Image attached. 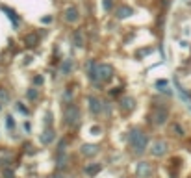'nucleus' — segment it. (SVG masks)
<instances>
[{
    "label": "nucleus",
    "mask_w": 191,
    "mask_h": 178,
    "mask_svg": "<svg viewBox=\"0 0 191 178\" xmlns=\"http://www.w3.org/2000/svg\"><path fill=\"white\" fill-rule=\"evenodd\" d=\"M130 141H132V148L136 150L137 154L145 152V148H147V137H145L143 132H132Z\"/></svg>",
    "instance_id": "1"
},
{
    "label": "nucleus",
    "mask_w": 191,
    "mask_h": 178,
    "mask_svg": "<svg viewBox=\"0 0 191 178\" xmlns=\"http://www.w3.org/2000/svg\"><path fill=\"white\" fill-rule=\"evenodd\" d=\"M78 117H80V109L76 108V106H67L65 108V121H67V124H76L78 122Z\"/></svg>",
    "instance_id": "2"
},
{
    "label": "nucleus",
    "mask_w": 191,
    "mask_h": 178,
    "mask_svg": "<svg viewBox=\"0 0 191 178\" xmlns=\"http://www.w3.org/2000/svg\"><path fill=\"white\" fill-rule=\"evenodd\" d=\"M167 117H169L167 109H154L152 115H150V121L154 122V124H163V122L167 121Z\"/></svg>",
    "instance_id": "3"
},
{
    "label": "nucleus",
    "mask_w": 191,
    "mask_h": 178,
    "mask_svg": "<svg viewBox=\"0 0 191 178\" xmlns=\"http://www.w3.org/2000/svg\"><path fill=\"white\" fill-rule=\"evenodd\" d=\"M136 173H137V176H139V178H148V176L152 174V167H150V163H147V161L137 163Z\"/></svg>",
    "instance_id": "4"
},
{
    "label": "nucleus",
    "mask_w": 191,
    "mask_h": 178,
    "mask_svg": "<svg viewBox=\"0 0 191 178\" xmlns=\"http://www.w3.org/2000/svg\"><path fill=\"white\" fill-rule=\"evenodd\" d=\"M150 152H152L154 156H163V154L167 152V143H165V141H154Z\"/></svg>",
    "instance_id": "5"
},
{
    "label": "nucleus",
    "mask_w": 191,
    "mask_h": 178,
    "mask_svg": "<svg viewBox=\"0 0 191 178\" xmlns=\"http://www.w3.org/2000/svg\"><path fill=\"white\" fill-rule=\"evenodd\" d=\"M65 20L67 22H76L78 20V17H80V13H78V8H74V6H70V8H67L65 9Z\"/></svg>",
    "instance_id": "6"
},
{
    "label": "nucleus",
    "mask_w": 191,
    "mask_h": 178,
    "mask_svg": "<svg viewBox=\"0 0 191 178\" xmlns=\"http://www.w3.org/2000/svg\"><path fill=\"white\" fill-rule=\"evenodd\" d=\"M98 74H100V80H110L113 76V69L110 65H98Z\"/></svg>",
    "instance_id": "7"
},
{
    "label": "nucleus",
    "mask_w": 191,
    "mask_h": 178,
    "mask_svg": "<svg viewBox=\"0 0 191 178\" xmlns=\"http://www.w3.org/2000/svg\"><path fill=\"white\" fill-rule=\"evenodd\" d=\"M87 71H89V78L93 80V82H98V80H100V74H98V67L93 63V61H89Z\"/></svg>",
    "instance_id": "8"
},
{
    "label": "nucleus",
    "mask_w": 191,
    "mask_h": 178,
    "mask_svg": "<svg viewBox=\"0 0 191 178\" xmlns=\"http://www.w3.org/2000/svg\"><path fill=\"white\" fill-rule=\"evenodd\" d=\"M130 15H134V9L130 8V6H121V8L117 9V19H126Z\"/></svg>",
    "instance_id": "9"
},
{
    "label": "nucleus",
    "mask_w": 191,
    "mask_h": 178,
    "mask_svg": "<svg viewBox=\"0 0 191 178\" xmlns=\"http://www.w3.org/2000/svg\"><path fill=\"white\" fill-rule=\"evenodd\" d=\"M89 108H91V111H93V113H98V111H100V100L95 98V97H91L89 98Z\"/></svg>",
    "instance_id": "10"
},
{
    "label": "nucleus",
    "mask_w": 191,
    "mask_h": 178,
    "mask_svg": "<svg viewBox=\"0 0 191 178\" xmlns=\"http://www.w3.org/2000/svg\"><path fill=\"white\" fill-rule=\"evenodd\" d=\"M121 108L124 109V111H130V109L134 108V98H130V97L123 98V100H121Z\"/></svg>",
    "instance_id": "11"
},
{
    "label": "nucleus",
    "mask_w": 191,
    "mask_h": 178,
    "mask_svg": "<svg viewBox=\"0 0 191 178\" xmlns=\"http://www.w3.org/2000/svg\"><path fill=\"white\" fill-rule=\"evenodd\" d=\"M97 148H98V147H95V145H84V147H82V154L93 156V154H97Z\"/></svg>",
    "instance_id": "12"
},
{
    "label": "nucleus",
    "mask_w": 191,
    "mask_h": 178,
    "mask_svg": "<svg viewBox=\"0 0 191 178\" xmlns=\"http://www.w3.org/2000/svg\"><path fill=\"white\" fill-rule=\"evenodd\" d=\"M156 87H160V91H163V93H167V95H171V89H169V84H167L165 80L156 82Z\"/></svg>",
    "instance_id": "13"
},
{
    "label": "nucleus",
    "mask_w": 191,
    "mask_h": 178,
    "mask_svg": "<svg viewBox=\"0 0 191 178\" xmlns=\"http://www.w3.org/2000/svg\"><path fill=\"white\" fill-rule=\"evenodd\" d=\"M52 139H54V132H52V130H46L45 135L41 137V141H43L45 145H46V143H52Z\"/></svg>",
    "instance_id": "14"
},
{
    "label": "nucleus",
    "mask_w": 191,
    "mask_h": 178,
    "mask_svg": "<svg viewBox=\"0 0 191 178\" xmlns=\"http://www.w3.org/2000/svg\"><path fill=\"white\" fill-rule=\"evenodd\" d=\"M2 11H6V13H8V17H9L11 20H13V24L17 26V22H19V20H17V17H15V13H13V11H11L9 8H4V6H2Z\"/></svg>",
    "instance_id": "15"
},
{
    "label": "nucleus",
    "mask_w": 191,
    "mask_h": 178,
    "mask_svg": "<svg viewBox=\"0 0 191 178\" xmlns=\"http://www.w3.org/2000/svg\"><path fill=\"white\" fill-rule=\"evenodd\" d=\"M74 45L76 46H84V41H82V35H78V33H74Z\"/></svg>",
    "instance_id": "16"
},
{
    "label": "nucleus",
    "mask_w": 191,
    "mask_h": 178,
    "mask_svg": "<svg viewBox=\"0 0 191 178\" xmlns=\"http://www.w3.org/2000/svg\"><path fill=\"white\" fill-rule=\"evenodd\" d=\"M26 43H28V46H33L35 43H37V37H33V35H28V37H26Z\"/></svg>",
    "instance_id": "17"
},
{
    "label": "nucleus",
    "mask_w": 191,
    "mask_h": 178,
    "mask_svg": "<svg viewBox=\"0 0 191 178\" xmlns=\"http://www.w3.org/2000/svg\"><path fill=\"white\" fill-rule=\"evenodd\" d=\"M0 100H4V102H8V100H9V95L6 93L2 87H0Z\"/></svg>",
    "instance_id": "18"
},
{
    "label": "nucleus",
    "mask_w": 191,
    "mask_h": 178,
    "mask_svg": "<svg viewBox=\"0 0 191 178\" xmlns=\"http://www.w3.org/2000/svg\"><path fill=\"white\" fill-rule=\"evenodd\" d=\"M98 169H100L98 165H95V167H87V173H89V174H95V173H98Z\"/></svg>",
    "instance_id": "19"
},
{
    "label": "nucleus",
    "mask_w": 191,
    "mask_h": 178,
    "mask_svg": "<svg viewBox=\"0 0 191 178\" xmlns=\"http://www.w3.org/2000/svg\"><path fill=\"white\" fill-rule=\"evenodd\" d=\"M70 71V61H65V65H63V72H69Z\"/></svg>",
    "instance_id": "20"
},
{
    "label": "nucleus",
    "mask_w": 191,
    "mask_h": 178,
    "mask_svg": "<svg viewBox=\"0 0 191 178\" xmlns=\"http://www.w3.org/2000/svg\"><path fill=\"white\" fill-rule=\"evenodd\" d=\"M111 8V0H104V9H110Z\"/></svg>",
    "instance_id": "21"
},
{
    "label": "nucleus",
    "mask_w": 191,
    "mask_h": 178,
    "mask_svg": "<svg viewBox=\"0 0 191 178\" xmlns=\"http://www.w3.org/2000/svg\"><path fill=\"white\" fill-rule=\"evenodd\" d=\"M28 97H30V98H35V97H37V91H30V93H28Z\"/></svg>",
    "instance_id": "22"
}]
</instances>
